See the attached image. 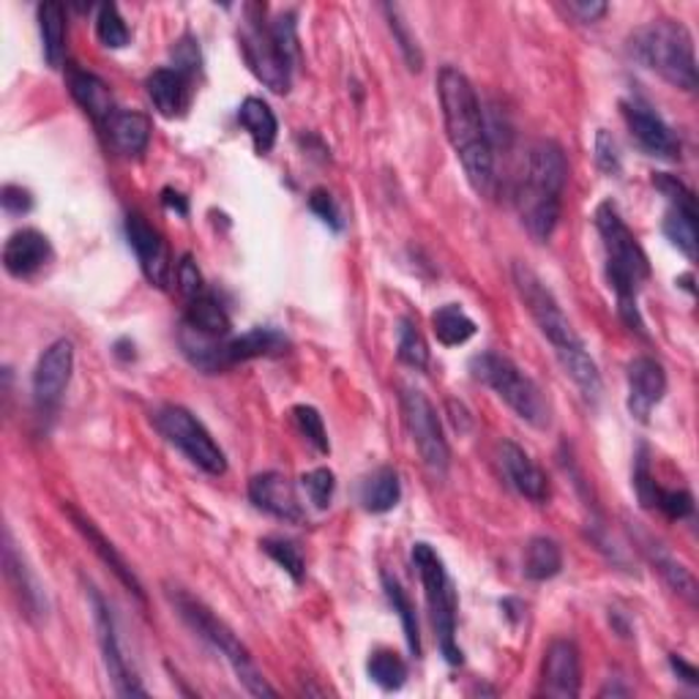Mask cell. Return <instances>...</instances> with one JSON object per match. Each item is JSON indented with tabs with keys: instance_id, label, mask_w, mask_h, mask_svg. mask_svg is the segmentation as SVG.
I'll list each match as a JSON object with an SVG mask.
<instances>
[{
	"instance_id": "obj_1",
	"label": "cell",
	"mask_w": 699,
	"mask_h": 699,
	"mask_svg": "<svg viewBox=\"0 0 699 699\" xmlns=\"http://www.w3.org/2000/svg\"><path fill=\"white\" fill-rule=\"evenodd\" d=\"M437 96H440L448 142L462 162L468 184L473 186L476 195L494 197L498 175H494L490 127H487L473 83L454 66H443L437 74Z\"/></svg>"
},
{
	"instance_id": "obj_2",
	"label": "cell",
	"mask_w": 699,
	"mask_h": 699,
	"mask_svg": "<svg viewBox=\"0 0 699 699\" xmlns=\"http://www.w3.org/2000/svg\"><path fill=\"white\" fill-rule=\"evenodd\" d=\"M568 162L558 142L538 140L527 151L525 170L516 186V210L536 241L553 238L560 221V197L566 192Z\"/></svg>"
},
{
	"instance_id": "obj_3",
	"label": "cell",
	"mask_w": 699,
	"mask_h": 699,
	"mask_svg": "<svg viewBox=\"0 0 699 699\" xmlns=\"http://www.w3.org/2000/svg\"><path fill=\"white\" fill-rule=\"evenodd\" d=\"M596 230H599L601 243L607 254V276H610L612 290L618 295V312L631 331L645 337V323H642L640 309H636V293L651 276V263L647 254L642 252L640 241L623 216L618 214L615 203H601L596 210Z\"/></svg>"
},
{
	"instance_id": "obj_4",
	"label": "cell",
	"mask_w": 699,
	"mask_h": 699,
	"mask_svg": "<svg viewBox=\"0 0 699 699\" xmlns=\"http://www.w3.org/2000/svg\"><path fill=\"white\" fill-rule=\"evenodd\" d=\"M629 55L680 90H697V55L689 28L678 20H653L629 39Z\"/></svg>"
},
{
	"instance_id": "obj_5",
	"label": "cell",
	"mask_w": 699,
	"mask_h": 699,
	"mask_svg": "<svg viewBox=\"0 0 699 699\" xmlns=\"http://www.w3.org/2000/svg\"><path fill=\"white\" fill-rule=\"evenodd\" d=\"M470 372L476 374V380L490 385L522 421H527L536 429L549 426L553 411H549L547 396L538 389L536 380L527 378L511 358L500 356V352H481L470 361Z\"/></svg>"
},
{
	"instance_id": "obj_6",
	"label": "cell",
	"mask_w": 699,
	"mask_h": 699,
	"mask_svg": "<svg viewBox=\"0 0 699 699\" xmlns=\"http://www.w3.org/2000/svg\"><path fill=\"white\" fill-rule=\"evenodd\" d=\"M173 601H175V607H178L181 615H184V621L189 623V626L195 629L197 634L203 636V640H208L210 645H214L216 651H219L221 656L227 658V664L232 667L236 678L241 680L243 686H247L249 695L276 697V689L274 686H269V680L263 678V673L258 669L254 658L249 656L247 647L241 645V640H238V636L232 634V631L227 629L225 623H221L219 618H216L214 612L208 610V607H203L200 601L192 599V596L184 593V590L173 593Z\"/></svg>"
},
{
	"instance_id": "obj_7",
	"label": "cell",
	"mask_w": 699,
	"mask_h": 699,
	"mask_svg": "<svg viewBox=\"0 0 699 699\" xmlns=\"http://www.w3.org/2000/svg\"><path fill=\"white\" fill-rule=\"evenodd\" d=\"M413 563L418 568V577L424 582L426 604H429L432 626L437 631V642L446 656L448 664H462V647L457 645V593L448 579L446 566H443L440 555L429 547V544L418 542L413 547Z\"/></svg>"
},
{
	"instance_id": "obj_8",
	"label": "cell",
	"mask_w": 699,
	"mask_h": 699,
	"mask_svg": "<svg viewBox=\"0 0 699 699\" xmlns=\"http://www.w3.org/2000/svg\"><path fill=\"white\" fill-rule=\"evenodd\" d=\"M153 424L156 429L167 437V443H173L175 448L189 457V462H195L197 468L206 470L210 476H225L227 473V459L225 451L216 446V440L210 437V432L192 416L186 407L178 405H164L153 413Z\"/></svg>"
},
{
	"instance_id": "obj_9",
	"label": "cell",
	"mask_w": 699,
	"mask_h": 699,
	"mask_svg": "<svg viewBox=\"0 0 699 699\" xmlns=\"http://www.w3.org/2000/svg\"><path fill=\"white\" fill-rule=\"evenodd\" d=\"M400 405L407 432H411L413 443H416L426 470H429L435 479H446L448 465H451V451H448L440 418H437V411L429 402V396L421 389L405 385L400 394Z\"/></svg>"
},
{
	"instance_id": "obj_10",
	"label": "cell",
	"mask_w": 699,
	"mask_h": 699,
	"mask_svg": "<svg viewBox=\"0 0 699 699\" xmlns=\"http://www.w3.org/2000/svg\"><path fill=\"white\" fill-rule=\"evenodd\" d=\"M514 284H516V293H520L522 304L525 309L531 312V317L536 320L538 331L553 342L555 352L568 350V348H579L582 339L577 337L574 331L571 320L566 317V312L560 309L558 298L553 295V290L547 287L538 274L533 269H527L525 263H516L514 265Z\"/></svg>"
},
{
	"instance_id": "obj_11",
	"label": "cell",
	"mask_w": 699,
	"mask_h": 699,
	"mask_svg": "<svg viewBox=\"0 0 699 699\" xmlns=\"http://www.w3.org/2000/svg\"><path fill=\"white\" fill-rule=\"evenodd\" d=\"M241 53L247 66L263 85H269L274 94H287L293 83V66L276 47L269 25L260 20H249L241 31Z\"/></svg>"
},
{
	"instance_id": "obj_12",
	"label": "cell",
	"mask_w": 699,
	"mask_h": 699,
	"mask_svg": "<svg viewBox=\"0 0 699 699\" xmlns=\"http://www.w3.org/2000/svg\"><path fill=\"white\" fill-rule=\"evenodd\" d=\"M90 607H94V621L96 631H99V645L101 656H105L107 675H110L112 686H116L118 697H145V689L140 686V680L134 678V673L129 669L127 656H123L121 640H118L116 621H112V612L107 607V601L101 599V593L96 588H88Z\"/></svg>"
},
{
	"instance_id": "obj_13",
	"label": "cell",
	"mask_w": 699,
	"mask_h": 699,
	"mask_svg": "<svg viewBox=\"0 0 699 699\" xmlns=\"http://www.w3.org/2000/svg\"><path fill=\"white\" fill-rule=\"evenodd\" d=\"M74 372V345L58 339L39 356L33 369V402L42 413H53L64 400Z\"/></svg>"
},
{
	"instance_id": "obj_14",
	"label": "cell",
	"mask_w": 699,
	"mask_h": 699,
	"mask_svg": "<svg viewBox=\"0 0 699 699\" xmlns=\"http://www.w3.org/2000/svg\"><path fill=\"white\" fill-rule=\"evenodd\" d=\"M623 118H626V127L631 138L640 142V148H645L653 156H678L680 153V140L675 138L673 129L667 127L662 116L653 110L647 101L642 99H629L623 101Z\"/></svg>"
},
{
	"instance_id": "obj_15",
	"label": "cell",
	"mask_w": 699,
	"mask_h": 699,
	"mask_svg": "<svg viewBox=\"0 0 699 699\" xmlns=\"http://www.w3.org/2000/svg\"><path fill=\"white\" fill-rule=\"evenodd\" d=\"M629 413L642 424H647L653 407L667 394V372L651 356H640L629 363Z\"/></svg>"
},
{
	"instance_id": "obj_16",
	"label": "cell",
	"mask_w": 699,
	"mask_h": 699,
	"mask_svg": "<svg viewBox=\"0 0 699 699\" xmlns=\"http://www.w3.org/2000/svg\"><path fill=\"white\" fill-rule=\"evenodd\" d=\"M127 238L129 243H132L134 254H138L145 280L156 284V287H167L173 265H170V252L164 238L159 236V232L148 225L145 216L140 214L127 216Z\"/></svg>"
},
{
	"instance_id": "obj_17",
	"label": "cell",
	"mask_w": 699,
	"mask_h": 699,
	"mask_svg": "<svg viewBox=\"0 0 699 699\" xmlns=\"http://www.w3.org/2000/svg\"><path fill=\"white\" fill-rule=\"evenodd\" d=\"M249 500L260 511H265V514L276 516L282 522H290V525H301L306 520V511L301 505L298 494H295V487L282 473L254 476L249 481Z\"/></svg>"
},
{
	"instance_id": "obj_18",
	"label": "cell",
	"mask_w": 699,
	"mask_h": 699,
	"mask_svg": "<svg viewBox=\"0 0 699 699\" xmlns=\"http://www.w3.org/2000/svg\"><path fill=\"white\" fill-rule=\"evenodd\" d=\"M53 260V247L44 232L25 227L9 236L3 247V269L14 280H31Z\"/></svg>"
},
{
	"instance_id": "obj_19",
	"label": "cell",
	"mask_w": 699,
	"mask_h": 699,
	"mask_svg": "<svg viewBox=\"0 0 699 699\" xmlns=\"http://www.w3.org/2000/svg\"><path fill=\"white\" fill-rule=\"evenodd\" d=\"M579 686H582V673H579L577 645L571 640L553 642L544 658L542 691L555 699H574L579 697Z\"/></svg>"
},
{
	"instance_id": "obj_20",
	"label": "cell",
	"mask_w": 699,
	"mask_h": 699,
	"mask_svg": "<svg viewBox=\"0 0 699 699\" xmlns=\"http://www.w3.org/2000/svg\"><path fill=\"white\" fill-rule=\"evenodd\" d=\"M500 468H503L505 479L514 487L522 498L533 500V503H544L549 498V479L542 468L531 459V454L516 443L505 440L500 443Z\"/></svg>"
},
{
	"instance_id": "obj_21",
	"label": "cell",
	"mask_w": 699,
	"mask_h": 699,
	"mask_svg": "<svg viewBox=\"0 0 699 699\" xmlns=\"http://www.w3.org/2000/svg\"><path fill=\"white\" fill-rule=\"evenodd\" d=\"M178 345L181 352L186 356V361L195 369L206 374H219L227 367H232L230 361V339L208 337V334L197 331V328L181 323L178 328Z\"/></svg>"
},
{
	"instance_id": "obj_22",
	"label": "cell",
	"mask_w": 699,
	"mask_h": 699,
	"mask_svg": "<svg viewBox=\"0 0 699 699\" xmlns=\"http://www.w3.org/2000/svg\"><path fill=\"white\" fill-rule=\"evenodd\" d=\"M148 96H151L159 116L181 118L189 110L192 77L178 69H156L148 77Z\"/></svg>"
},
{
	"instance_id": "obj_23",
	"label": "cell",
	"mask_w": 699,
	"mask_h": 699,
	"mask_svg": "<svg viewBox=\"0 0 699 699\" xmlns=\"http://www.w3.org/2000/svg\"><path fill=\"white\" fill-rule=\"evenodd\" d=\"M66 509V514L72 516V522H74V527H77L79 533H83L85 536V542L90 544V547H94V553L99 555L101 560H105V566H110L112 568V574H116L118 579H121L123 585H127L129 590H132L134 596H138L140 601H145V593H142V585H140V579L134 577V571L132 568H129V563L121 558V553H118L116 547H112L110 542H107L105 538V533L99 531V527L94 525V522L88 520V516L85 514H79L77 509H74V505H64Z\"/></svg>"
},
{
	"instance_id": "obj_24",
	"label": "cell",
	"mask_w": 699,
	"mask_h": 699,
	"mask_svg": "<svg viewBox=\"0 0 699 699\" xmlns=\"http://www.w3.org/2000/svg\"><path fill=\"white\" fill-rule=\"evenodd\" d=\"M3 566H6V579L11 582L14 588L17 599H20L22 610L31 621L44 615V599H42V590H39V582L33 579L31 568L25 566L22 555L17 553L14 542H11V533L6 531V542H3Z\"/></svg>"
},
{
	"instance_id": "obj_25",
	"label": "cell",
	"mask_w": 699,
	"mask_h": 699,
	"mask_svg": "<svg viewBox=\"0 0 699 699\" xmlns=\"http://www.w3.org/2000/svg\"><path fill=\"white\" fill-rule=\"evenodd\" d=\"M69 90H72L74 101H77V105L83 107V110L88 112V116L94 118L99 127H107V123H110V118L118 112L116 99H112L110 88H107L105 79L96 77V74L72 69L69 72Z\"/></svg>"
},
{
	"instance_id": "obj_26",
	"label": "cell",
	"mask_w": 699,
	"mask_h": 699,
	"mask_svg": "<svg viewBox=\"0 0 699 699\" xmlns=\"http://www.w3.org/2000/svg\"><path fill=\"white\" fill-rule=\"evenodd\" d=\"M107 140L116 148L121 156H142L151 142V121H148L142 112L134 110H118L116 116L110 118V123L105 127Z\"/></svg>"
},
{
	"instance_id": "obj_27",
	"label": "cell",
	"mask_w": 699,
	"mask_h": 699,
	"mask_svg": "<svg viewBox=\"0 0 699 699\" xmlns=\"http://www.w3.org/2000/svg\"><path fill=\"white\" fill-rule=\"evenodd\" d=\"M238 123L249 132V138L254 142V151L271 153V148L276 145V134H280V123H276L274 110L263 99L249 96L241 105V110H238Z\"/></svg>"
},
{
	"instance_id": "obj_28",
	"label": "cell",
	"mask_w": 699,
	"mask_h": 699,
	"mask_svg": "<svg viewBox=\"0 0 699 699\" xmlns=\"http://www.w3.org/2000/svg\"><path fill=\"white\" fill-rule=\"evenodd\" d=\"M39 28H42L44 58L53 69H61L66 61V9L55 0L39 6Z\"/></svg>"
},
{
	"instance_id": "obj_29",
	"label": "cell",
	"mask_w": 699,
	"mask_h": 699,
	"mask_svg": "<svg viewBox=\"0 0 699 699\" xmlns=\"http://www.w3.org/2000/svg\"><path fill=\"white\" fill-rule=\"evenodd\" d=\"M558 361L563 372H566L568 378L574 380V385L582 391L585 400L599 402L601 391H604V383H601V374H599V367H596V361L588 356V352H585V345L560 350Z\"/></svg>"
},
{
	"instance_id": "obj_30",
	"label": "cell",
	"mask_w": 699,
	"mask_h": 699,
	"mask_svg": "<svg viewBox=\"0 0 699 699\" xmlns=\"http://www.w3.org/2000/svg\"><path fill=\"white\" fill-rule=\"evenodd\" d=\"M186 326L197 328V331L208 334V337L219 339H232V323L230 315L225 312V306L214 298V295L203 293L197 298L189 301V309L184 317Z\"/></svg>"
},
{
	"instance_id": "obj_31",
	"label": "cell",
	"mask_w": 699,
	"mask_h": 699,
	"mask_svg": "<svg viewBox=\"0 0 699 699\" xmlns=\"http://www.w3.org/2000/svg\"><path fill=\"white\" fill-rule=\"evenodd\" d=\"M400 498H402V481L394 468H378L361 484V503L363 509L372 511V514H385V511L396 509Z\"/></svg>"
},
{
	"instance_id": "obj_32",
	"label": "cell",
	"mask_w": 699,
	"mask_h": 699,
	"mask_svg": "<svg viewBox=\"0 0 699 699\" xmlns=\"http://www.w3.org/2000/svg\"><path fill=\"white\" fill-rule=\"evenodd\" d=\"M287 337L276 331V328H252L243 337L230 339V361H252V358H269L280 356L287 350Z\"/></svg>"
},
{
	"instance_id": "obj_33",
	"label": "cell",
	"mask_w": 699,
	"mask_h": 699,
	"mask_svg": "<svg viewBox=\"0 0 699 699\" xmlns=\"http://www.w3.org/2000/svg\"><path fill=\"white\" fill-rule=\"evenodd\" d=\"M432 331L446 348H459L476 337V323L459 304H446L432 315Z\"/></svg>"
},
{
	"instance_id": "obj_34",
	"label": "cell",
	"mask_w": 699,
	"mask_h": 699,
	"mask_svg": "<svg viewBox=\"0 0 699 699\" xmlns=\"http://www.w3.org/2000/svg\"><path fill=\"white\" fill-rule=\"evenodd\" d=\"M563 568V553L560 544L547 536L531 538L525 549V577L533 582H547V579L558 577Z\"/></svg>"
},
{
	"instance_id": "obj_35",
	"label": "cell",
	"mask_w": 699,
	"mask_h": 699,
	"mask_svg": "<svg viewBox=\"0 0 699 699\" xmlns=\"http://www.w3.org/2000/svg\"><path fill=\"white\" fill-rule=\"evenodd\" d=\"M664 236L689 260L697 258V214L684 208H669L664 216Z\"/></svg>"
},
{
	"instance_id": "obj_36",
	"label": "cell",
	"mask_w": 699,
	"mask_h": 699,
	"mask_svg": "<svg viewBox=\"0 0 699 699\" xmlns=\"http://www.w3.org/2000/svg\"><path fill=\"white\" fill-rule=\"evenodd\" d=\"M383 588H385V596H389L391 607H394V612L400 615L402 629H405V636H407V645H411V653L413 656H421V634H418L416 607L411 604V599H407V593L402 590V585L396 582L394 577H389V574L383 577Z\"/></svg>"
},
{
	"instance_id": "obj_37",
	"label": "cell",
	"mask_w": 699,
	"mask_h": 699,
	"mask_svg": "<svg viewBox=\"0 0 699 699\" xmlns=\"http://www.w3.org/2000/svg\"><path fill=\"white\" fill-rule=\"evenodd\" d=\"M367 669H369V678H372L374 684H378L380 689H385V691L402 689L407 680V664L402 662L400 653H394V651L372 653Z\"/></svg>"
},
{
	"instance_id": "obj_38",
	"label": "cell",
	"mask_w": 699,
	"mask_h": 699,
	"mask_svg": "<svg viewBox=\"0 0 699 699\" xmlns=\"http://www.w3.org/2000/svg\"><path fill=\"white\" fill-rule=\"evenodd\" d=\"M651 560L656 563V568L662 571V577L667 579V582L673 585V588L678 590V593L684 596L689 604H697V579H695V574H691L689 568L684 566V563L675 560L673 555L662 553V549H658V544L656 547H651Z\"/></svg>"
},
{
	"instance_id": "obj_39",
	"label": "cell",
	"mask_w": 699,
	"mask_h": 699,
	"mask_svg": "<svg viewBox=\"0 0 699 699\" xmlns=\"http://www.w3.org/2000/svg\"><path fill=\"white\" fill-rule=\"evenodd\" d=\"M396 356L405 367L411 369H426L429 367V348H426V339L421 337L418 326L413 320L400 323V342H396Z\"/></svg>"
},
{
	"instance_id": "obj_40",
	"label": "cell",
	"mask_w": 699,
	"mask_h": 699,
	"mask_svg": "<svg viewBox=\"0 0 699 699\" xmlns=\"http://www.w3.org/2000/svg\"><path fill=\"white\" fill-rule=\"evenodd\" d=\"M96 36H99V42L110 50H121L129 44V28L116 3L99 6V14H96Z\"/></svg>"
},
{
	"instance_id": "obj_41",
	"label": "cell",
	"mask_w": 699,
	"mask_h": 699,
	"mask_svg": "<svg viewBox=\"0 0 699 699\" xmlns=\"http://www.w3.org/2000/svg\"><path fill=\"white\" fill-rule=\"evenodd\" d=\"M260 547L265 549V553L271 555L280 566L284 568V571L293 577V582H301L306 574V563H304V555H301V549L295 547V544L284 542V538H265Z\"/></svg>"
},
{
	"instance_id": "obj_42",
	"label": "cell",
	"mask_w": 699,
	"mask_h": 699,
	"mask_svg": "<svg viewBox=\"0 0 699 699\" xmlns=\"http://www.w3.org/2000/svg\"><path fill=\"white\" fill-rule=\"evenodd\" d=\"M293 418H295V424H298V429L304 432L306 440H309L312 446L317 448V451H320V454L331 451V443H328L326 424H323V416L315 411V407H309V405L293 407Z\"/></svg>"
},
{
	"instance_id": "obj_43",
	"label": "cell",
	"mask_w": 699,
	"mask_h": 699,
	"mask_svg": "<svg viewBox=\"0 0 699 699\" xmlns=\"http://www.w3.org/2000/svg\"><path fill=\"white\" fill-rule=\"evenodd\" d=\"M385 14H389L391 31H394L396 42H400L402 55H405L407 69H411V72H421V66H424V55H421L416 36H413V33L407 31V25H405V20H402V17H400V11L391 9V6H385Z\"/></svg>"
},
{
	"instance_id": "obj_44",
	"label": "cell",
	"mask_w": 699,
	"mask_h": 699,
	"mask_svg": "<svg viewBox=\"0 0 699 699\" xmlns=\"http://www.w3.org/2000/svg\"><path fill=\"white\" fill-rule=\"evenodd\" d=\"M653 186L667 197L669 208H684V210H695L697 214L695 192H691L680 178H675V175L669 173H656L653 175Z\"/></svg>"
},
{
	"instance_id": "obj_45",
	"label": "cell",
	"mask_w": 699,
	"mask_h": 699,
	"mask_svg": "<svg viewBox=\"0 0 699 699\" xmlns=\"http://www.w3.org/2000/svg\"><path fill=\"white\" fill-rule=\"evenodd\" d=\"M301 484H304L306 494H309V500L317 509H328L334 500V490H337V476L328 468H317L312 470V473H306L304 479H301Z\"/></svg>"
},
{
	"instance_id": "obj_46",
	"label": "cell",
	"mask_w": 699,
	"mask_h": 699,
	"mask_svg": "<svg viewBox=\"0 0 699 699\" xmlns=\"http://www.w3.org/2000/svg\"><path fill=\"white\" fill-rule=\"evenodd\" d=\"M656 509H662L669 520H686L695 511V498L686 490H658Z\"/></svg>"
},
{
	"instance_id": "obj_47",
	"label": "cell",
	"mask_w": 699,
	"mask_h": 699,
	"mask_svg": "<svg viewBox=\"0 0 699 699\" xmlns=\"http://www.w3.org/2000/svg\"><path fill=\"white\" fill-rule=\"evenodd\" d=\"M175 280H178L181 293H184L189 301L206 293V282H203V274L200 269H197L195 260H192V254H184V258H181L178 269H175Z\"/></svg>"
},
{
	"instance_id": "obj_48",
	"label": "cell",
	"mask_w": 699,
	"mask_h": 699,
	"mask_svg": "<svg viewBox=\"0 0 699 699\" xmlns=\"http://www.w3.org/2000/svg\"><path fill=\"white\" fill-rule=\"evenodd\" d=\"M596 164L610 175L621 173V148H618L615 138L610 132H604V129L596 134Z\"/></svg>"
},
{
	"instance_id": "obj_49",
	"label": "cell",
	"mask_w": 699,
	"mask_h": 699,
	"mask_svg": "<svg viewBox=\"0 0 699 699\" xmlns=\"http://www.w3.org/2000/svg\"><path fill=\"white\" fill-rule=\"evenodd\" d=\"M634 490H636V498H640V503L645 505V509H653V505H656L658 487H656V481H653V476H651V465H647L645 448H642V457L636 459Z\"/></svg>"
},
{
	"instance_id": "obj_50",
	"label": "cell",
	"mask_w": 699,
	"mask_h": 699,
	"mask_svg": "<svg viewBox=\"0 0 699 699\" xmlns=\"http://www.w3.org/2000/svg\"><path fill=\"white\" fill-rule=\"evenodd\" d=\"M173 58H175L173 69L189 74V77H192V74H195L197 69H200V50H197V44L192 42V36L181 39V42L175 44Z\"/></svg>"
},
{
	"instance_id": "obj_51",
	"label": "cell",
	"mask_w": 699,
	"mask_h": 699,
	"mask_svg": "<svg viewBox=\"0 0 699 699\" xmlns=\"http://www.w3.org/2000/svg\"><path fill=\"white\" fill-rule=\"evenodd\" d=\"M0 206H3V210H9V214L22 216L33 208V195L28 189H22V186L9 184L0 192Z\"/></svg>"
},
{
	"instance_id": "obj_52",
	"label": "cell",
	"mask_w": 699,
	"mask_h": 699,
	"mask_svg": "<svg viewBox=\"0 0 699 699\" xmlns=\"http://www.w3.org/2000/svg\"><path fill=\"white\" fill-rule=\"evenodd\" d=\"M309 208L315 210L317 216H320L326 225H331L334 230H339L342 227V219H339V210H337V203H334V197L328 195V192L323 189H315L309 197Z\"/></svg>"
},
{
	"instance_id": "obj_53",
	"label": "cell",
	"mask_w": 699,
	"mask_h": 699,
	"mask_svg": "<svg viewBox=\"0 0 699 699\" xmlns=\"http://www.w3.org/2000/svg\"><path fill=\"white\" fill-rule=\"evenodd\" d=\"M607 9H610V6L601 3V0H590V3L588 0H577V3H568V11H571L579 22H585V25L599 22L601 17L607 14Z\"/></svg>"
},
{
	"instance_id": "obj_54",
	"label": "cell",
	"mask_w": 699,
	"mask_h": 699,
	"mask_svg": "<svg viewBox=\"0 0 699 699\" xmlns=\"http://www.w3.org/2000/svg\"><path fill=\"white\" fill-rule=\"evenodd\" d=\"M669 667H673L675 675H678V678H684L686 684H691V686L699 684V673H697V669L691 667L689 662H684V658H680V656H669Z\"/></svg>"
},
{
	"instance_id": "obj_55",
	"label": "cell",
	"mask_w": 699,
	"mask_h": 699,
	"mask_svg": "<svg viewBox=\"0 0 699 699\" xmlns=\"http://www.w3.org/2000/svg\"><path fill=\"white\" fill-rule=\"evenodd\" d=\"M162 200H164V206L175 208V210H178V214H181V216H186V214H189V203H186V197H184V195H181V192L164 189V192H162Z\"/></svg>"
}]
</instances>
